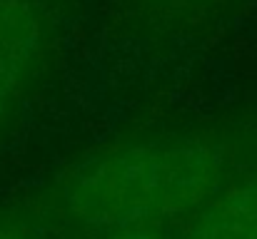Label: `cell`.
Returning a JSON list of instances; mask_svg holds the SVG:
<instances>
[{
	"instance_id": "cell-2",
	"label": "cell",
	"mask_w": 257,
	"mask_h": 239,
	"mask_svg": "<svg viewBox=\"0 0 257 239\" xmlns=\"http://www.w3.org/2000/svg\"><path fill=\"white\" fill-rule=\"evenodd\" d=\"M0 239H8V237H0Z\"/></svg>"
},
{
	"instance_id": "cell-1",
	"label": "cell",
	"mask_w": 257,
	"mask_h": 239,
	"mask_svg": "<svg viewBox=\"0 0 257 239\" xmlns=\"http://www.w3.org/2000/svg\"><path fill=\"white\" fill-rule=\"evenodd\" d=\"M38 25L28 5L0 0V112L25 75L35 45Z\"/></svg>"
}]
</instances>
